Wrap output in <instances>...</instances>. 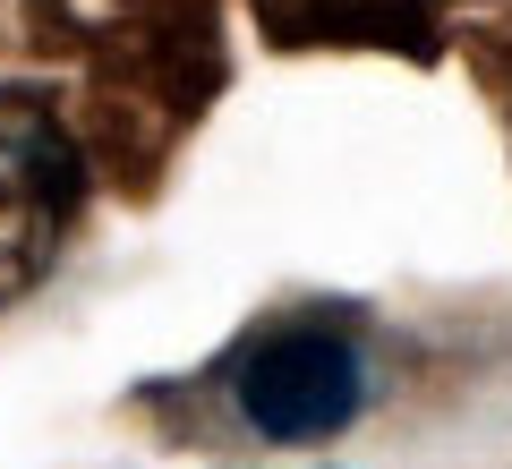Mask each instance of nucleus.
<instances>
[{
  "label": "nucleus",
  "instance_id": "f257e3e1",
  "mask_svg": "<svg viewBox=\"0 0 512 469\" xmlns=\"http://www.w3.org/2000/svg\"><path fill=\"white\" fill-rule=\"evenodd\" d=\"M231 393H239V418L265 444H325V435H342L359 418L367 367H359V342H342L325 325H291V333H265L239 359Z\"/></svg>",
  "mask_w": 512,
  "mask_h": 469
},
{
  "label": "nucleus",
  "instance_id": "f03ea898",
  "mask_svg": "<svg viewBox=\"0 0 512 469\" xmlns=\"http://www.w3.org/2000/svg\"><path fill=\"white\" fill-rule=\"evenodd\" d=\"M77 214V145L52 111L0 103V307L52 265L60 231Z\"/></svg>",
  "mask_w": 512,
  "mask_h": 469
}]
</instances>
